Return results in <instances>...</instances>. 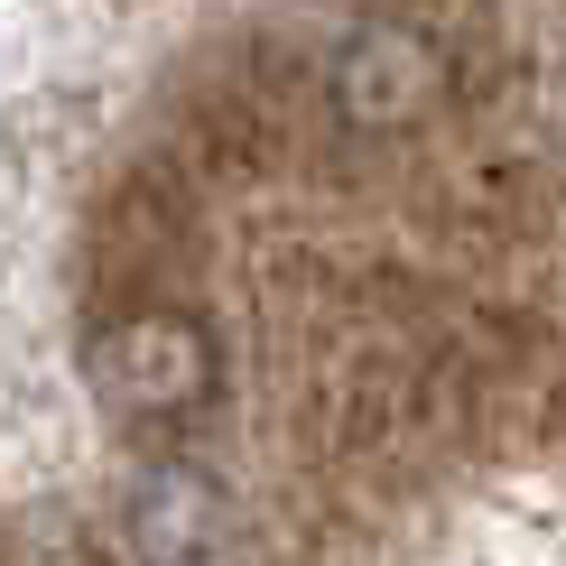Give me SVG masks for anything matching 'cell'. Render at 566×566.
I'll return each instance as SVG.
<instances>
[{
  "label": "cell",
  "instance_id": "1",
  "mask_svg": "<svg viewBox=\"0 0 566 566\" xmlns=\"http://www.w3.org/2000/svg\"><path fill=\"white\" fill-rule=\"evenodd\" d=\"M84 390L103 399L112 428H186L214 399V335L177 306H130V316L93 325Z\"/></svg>",
  "mask_w": 566,
  "mask_h": 566
},
{
  "label": "cell",
  "instance_id": "2",
  "mask_svg": "<svg viewBox=\"0 0 566 566\" xmlns=\"http://www.w3.org/2000/svg\"><path fill=\"white\" fill-rule=\"evenodd\" d=\"M325 93H335L344 130H418L446 93V56L409 19H363L325 65Z\"/></svg>",
  "mask_w": 566,
  "mask_h": 566
},
{
  "label": "cell",
  "instance_id": "3",
  "mask_svg": "<svg viewBox=\"0 0 566 566\" xmlns=\"http://www.w3.org/2000/svg\"><path fill=\"white\" fill-rule=\"evenodd\" d=\"M122 548L130 566H223L232 557V492L214 464L158 455L122 492Z\"/></svg>",
  "mask_w": 566,
  "mask_h": 566
}]
</instances>
